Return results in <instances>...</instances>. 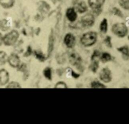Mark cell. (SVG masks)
I'll use <instances>...</instances> for the list:
<instances>
[{
	"mask_svg": "<svg viewBox=\"0 0 129 124\" xmlns=\"http://www.w3.org/2000/svg\"><path fill=\"white\" fill-rule=\"evenodd\" d=\"M97 36V33L95 31L87 32L82 36L80 41L85 47H90L96 42Z\"/></svg>",
	"mask_w": 129,
	"mask_h": 124,
	"instance_id": "cell-1",
	"label": "cell"
},
{
	"mask_svg": "<svg viewBox=\"0 0 129 124\" xmlns=\"http://www.w3.org/2000/svg\"><path fill=\"white\" fill-rule=\"evenodd\" d=\"M112 32L119 38H123L128 34V28L123 23H116L111 27Z\"/></svg>",
	"mask_w": 129,
	"mask_h": 124,
	"instance_id": "cell-2",
	"label": "cell"
},
{
	"mask_svg": "<svg viewBox=\"0 0 129 124\" xmlns=\"http://www.w3.org/2000/svg\"><path fill=\"white\" fill-rule=\"evenodd\" d=\"M19 36V34L17 31L12 30L3 37V42L7 46L13 45L17 41Z\"/></svg>",
	"mask_w": 129,
	"mask_h": 124,
	"instance_id": "cell-3",
	"label": "cell"
},
{
	"mask_svg": "<svg viewBox=\"0 0 129 124\" xmlns=\"http://www.w3.org/2000/svg\"><path fill=\"white\" fill-rule=\"evenodd\" d=\"M95 19L93 14L88 13L83 16L81 20L82 26L84 27H91L95 23Z\"/></svg>",
	"mask_w": 129,
	"mask_h": 124,
	"instance_id": "cell-4",
	"label": "cell"
},
{
	"mask_svg": "<svg viewBox=\"0 0 129 124\" xmlns=\"http://www.w3.org/2000/svg\"><path fill=\"white\" fill-rule=\"evenodd\" d=\"M99 78L105 83L110 82L112 80V74L110 70L108 67L103 68L99 73Z\"/></svg>",
	"mask_w": 129,
	"mask_h": 124,
	"instance_id": "cell-5",
	"label": "cell"
},
{
	"mask_svg": "<svg viewBox=\"0 0 129 124\" xmlns=\"http://www.w3.org/2000/svg\"><path fill=\"white\" fill-rule=\"evenodd\" d=\"M74 7H70L67 9L66 12V16L67 19L70 22H74L77 19V13Z\"/></svg>",
	"mask_w": 129,
	"mask_h": 124,
	"instance_id": "cell-6",
	"label": "cell"
},
{
	"mask_svg": "<svg viewBox=\"0 0 129 124\" xmlns=\"http://www.w3.org/2000/svg\"><path fill=\"white\" fill-rule=\"evenodd\" d=\"M64 43L69 48L74 47L76 44L75 37L71 33L67 34L64 38Z\"/></svg>",
	"mask_w": 129,
	"mask_h": 124,
	"instance_id": "cell-7",
	"label": "cell"
},
{
	"mask_svg": "<svg viewBox=\"0 0 129 124\" xmlns=\"http://www.w3.org/2000/svg\"><path fill=\"white\" fill-rule=\"evenodd\" d=\"M74 8L80 14L84 13L88 10V6L86 3L83 1H80L76 2L75 4Z\"/></svg>",
	"mask_w": 129,
	"mask_h": 124,
	"instance_id": "cell-8",
	"label": "cell"
},
{
	"mask_svg": "<svg viewBox=\"0 0 129 124\" xmlns=\"http://www.w3.org/2000/svg\"><path fill=\"white\" fill-rule=\"evenodd\" d=\"M69 60L72 65L74 66H80L82 61V59L78 53L72 52L70 54Z\"/></svg>",
	"mask_w": 129,
	"mask_h": 124,
	"instance_id": "cell-9",
	"label": "cell"
},
{
	"mask_svg": "<svg viewBox=\"0 0 129 124\" xmlns=\"http://www.w3.org/2000/svg\"><path fill=\"white\" fill-rule=\"evenodd\" d=\"M105 2V0H88V5L93 10L102 8Z\"/></svg>",
	"mask_w": 129,
	"mask_h": 124,
	"instance_id": "cell-10",
	"label": "cell"
},
{
	"mask_svg": "<svg viewBox=\"0 0 129 124\" xmlns=\"http://www.w3.org/2000/svg\"><path fill=\"white\" fill-rule=\"evenodd\" d=\"M9 64L13 67H18L19 66L20 60L19 57L15 54H12L8 58Z\"/></svg>",
	"mask_w": 129,
	"mask_h": 124,
	"instance_id": "cell-11",
	"label": "cell"
},
{
	"mask_svg": "<svg viewBox=\"0 0 129 124\" xmlns=\"http://www.w3.org/2000/svg\"><path fill=\"white\" fill-rule=\"evenodd\" d=\"M9 80V75L7 70H0V85H4L7 83Z\"/></svg>",
	"mask_w": 129,
	"mask_h": 124,
	"instance_id": "cell-12",
	"label": "cell"
},
{
	"mask_svg": "<svg viewBox=\"0 0 129 124\" xmlns=\"http://www.w3.org/2000/svg\"><path fill=\"white\" fill-rule=\"evenodd\" d=\"M118 52L122 54V57L124 60H127L129 59V47L127 45L123 46L117 48Z\"/></svg>",
	"mask_w": 129,
	"mask_h": 124,
	"instance_id": "cell-13",
	"label": "cell"
},
{
	"mask_svg": "<svg viewBox=\"0 0 129 124\" xmlns=\"http://www.w3.org/2000/svg\"><path fill=\"white\" fill-rule=\"evenodd\" d=\"M15 3V0H0V5L4 9H8L12 8Z\"/></svg>",
	"mask_w": 129,
	"mask_h": 124,
	"instance_id": "cell-14",
	"label": "cell"
},
{
	"mask_svg": "<svg viewBox=\"0 0 129 124\" xmlns=\"http://www.w3.org/2000/svg\"><path fill=\"white\" fill-rule=\"evenodd\" d=\"M99 29L100 32L105 34L108 30V21L106 18L103 19L99 25Z\"/></svg>",
	"mask_w": 129,
	"mask_h": 124,
	"instance_id": "cell-15",
	"label": "cell"
},
{
	"mask_svg": "<svg viewBox=\"0 0 129 124\" xmlns=\"http://www.w3.org/2000/svg\"><path fill=\"white\" fill-rule=\"evenodd\" d=\"M100 60L103 63H106L108 61H110L111 60V56L108 53H102L101 54Z\"/></svg>",
	"mask_w": 129,
	"mask_h": 124,
	"instance_id": "cell-16",
	"label": "cell"
},
{
	"mask_svg": "<svg viewBox=\"0 0 129 124\" xmlns=\"http://www.w3.org/2000/svg\"><path fill=\"white\" fill-rule=\"evenodd\" d=\"M119 6L125 10H129V0H119Z\"/></svg>",
	"mask_w": 129,
	"mask_h": 124,
	"instance_id": "cell-17",
	"label": "cell"
},
{
	"mask_svg": "<svg viewBox=\"0 0 129 124\" xmlns=\"http://www.w3.org/2000/svg\"><path fill=\"white\" fill-rule=\"evenodd\" d=\"M91 87L93 88H105L106 87L98 81H93L91 83Z\"/></svg>",
	"mask_w": 129,
	"mask_h": 124,
	"instance_id": "cell-18",
	"label": "cell"
},
{
	"mask_svg": "<svg viewBox=\"0 0 129 124\" xmlns=\"http://www.w3.org/2000/svg\"><path fill=\"white\" fill-rule=\"evenodd\" d=\"M9 28H10V26L9 25L7 20H6V19H4L0 22V29L2 31H6L8 30Z\"/></svg>",
	"mask_w": 129,
	"mask_h": 124,
	"instance_id": "cell-19",
	"label": "cell"
},
{
	"mask_svg": "<svg viewBox=\"0 0 129 124\" xmlns=\"http://www.w3.org/2000/svg\"><path fill=\"white\" fill-rule=\"evenodd\" d=\"M112 13L115 16L122 18L123 17V15L121 12V11L117 7H113L112 9Z\"/></svg>",
	"mask_w": 129,
	"mask_h": 124,
	"instance_id": "cell-20",
	"label": "cell"
},
{
	"mask_svg": "<svg viewBox=\"0 0 129 124\" xmlns=\"http://www.w3.org/2000/svg\"><path fill=\"white\" fill-rule=\"evenodd\" d=\"M99 68V62L96 60H93V62L90 66L91 70L93 73H96Z\"/></svg>",
	"mask_w": 129,
	"mask_h": 124,
	"instance_id": "cell-21",
	"label": "cell"
},
{
	"mask_svg": "<svg viewBox=\"0 0 129 124\" xmlns=\"http://www.w3.org/2000/svg\"><path fill=\"white\" fill-rule=\"evenodd\" d=\"M43 74L44 76L48 79H51V69L49 67L46 68L43 71Z\"/></svg>",
	"mask_w": 129,
	"mask_h": 124,
	"instance_id": "cell-22",
	"label": "cell"
},
{
	"mask_svg": "<svg viewBox=\"0 0 129 124\" xmlns=\"http://www.w3.org/2000/svg\"><path fill=\"white\" fill-rule=\"evenodd\" d=\"M7 60V54L4 51H0V65L4 64Z\"/></svg>",
	"mask_w": 129,
	"mask_h": 124,
	"instance_id": "cell-23",
	"label": "cell"
},
{
	"mask_svg": "<svg viewBox=\"0 0 129 124\" xmlns=\"http://www.w3.org/2000/svg\"><path fill=\"white\" fill-rule=\"evenodd\" d=\"M111 38L109 36H107L104 39V43L108 48H112V44L111 43Z\"/></svg>",
	"mask_w": 129,
	"mask_h": 124,
	"instance_id": "cell-24",
	"label": "cell"
},
{
	"mask_svg": "<svg viewBox=\"0 0 129 124\" xmlns=\"http://www.w3.org/2000/svg\"><path fill=\"white\" fill-rule=\"evenodd\" d=\"M34 53H35V55L36 58L37 59H38L39 60L43 61L45 60V56L41 52H40L39 51H35Z\"/></svg>",
	"mask_w": 129,
	"mask_h": 124,
	"instance_id": "cell-25",
	"label": "cell"
},
{
	"mask_svg": "<svg viewBox=\"0 0 129 124\" xmlns=\"http://www.w3.org/2000/svg\"><path fill=\"white\" fill-rule=\"evenodd\" d=\"M100 55H101V53H100V51L97 50H95L94 51L93 53H92V55L91 57V59L92 61H93L95 60V59L96 58L99 57Z\"/></svg>",
	"mask_w": 129,
	"mask_h": 124,
	"instance_id": "cell-26",
	"label": "cell"
},
{
	"mask_svg": "<svg viewBox=\"0 0 129 124\" xmlns=\"http://www.w3.org/2000/svg\"><path fill=\"white\" fill-rule=\"evenodd\" d=\"M7 88H21L19 84L16 82H11L7 86Z\"/></svg>",
	"mask_w": 129,
	"mask_h": 124,
	"instance_id": "cell-27",
	"label": "cell"
},
{
	"mask_svg": "<svg viewBox=\"0 0 129 124\" xmlns=\"http://www.w3.org/2000/svg\"><path fill=\"white\" fill-rule=\"evenodd\" d=\"M55 88H67V86L66 85V84L63 82H57L56 85H55Z\"/></svg>",
	"mask_w": 129,
	"mask_h": 124,
	"instance_id": "cell-28",
	"label": "cell"
},
{
	"mask_svg": "<svg viewBox=\"0 0 129 124\" xmlns=\"http://www.w3.org/2000/svg\"><path fill=\"white\" fill-rule=\"evenodd\" d=\"M92 12H93V13L94 15L98 16H99L102 13V9L100 8V9L93 10Z\"/></svg>",
	"mask_w": 129,
	"mask_h": 124,
	"instance_id": "cell-29",
	"label": "cell"
},
{
	"mask_svg": "<svg viewBox=\"0 0 129 124\" xmlns=\"http://www.w3.org/2000/svg\"><path fill=\"white\" fill-rule=\"evenodd\" d=\"M31 52H32V51H31V47H28V49H27V52H26V53L25 54V56H29L30 55H31Z\"/></svg>",
	"mask_w": 129,
	"mask_h": 124,
	"instance_id": "cell-30",
	"label": "cell"
},
{
	"mask_svg": "<svg viewBox=\"0 0 129 124\" xmlns=\"http://www.w3.org/2000/svg\"><path fill=\"white\" fill-rule=\"evenodd\" d=\"M71 75H72V76L73 77H74L75 78H78L80 76V75H79V74L76 73V72H75L73 71H72Z\"/></svg>",
	"mask_w": 129,
	"mask_h": 124,
	"instance_id": "cell-31",
	"label": "cell"
},
{
	"mask_svg": "<svg viewBox=\"0 0 129 124\" xmlns=\"http://www.w3.org/2000/svg\"><path fill=\"white\" fill-rule=\"evenodd\" d=\"M3 42V37L2 34L0 33V46L2 45Z\"/></svg>",
	"mask_w": 129,
	"mask_h": 124,
	"instance_id": "cell-32",
	"label": "cell"
},
{
	"mask_svg": "<svg viewBox=\"0 0 129 124\" xmlns=\"http://www.w3.org/2000/svg\"><path fill=\"white\" fill-rule=\"evenodd\" d=\"M127 39H128V41H129V35H128V37H127Z\"/></svg>",
	"mask_w": 129,
	"mask_h": 124,
	"instance_id": "cell-33",
	"label": "cell"
},
{
	"mask_svg": "<svg viewBox=\"0 0 129 124\" xmlns=\"http://www.w3.org/2000/svg\"><path fill=\"white\" fill-rule=\"evenodd\" d=\"M128 72H129V71H128Z\"/></svg>",
	"mask_w": 129,
	"mask_h": 124,
	"instance_id": "cell-34",
	"label": "cell"
}]
</instances>
